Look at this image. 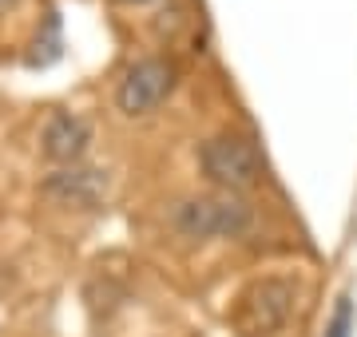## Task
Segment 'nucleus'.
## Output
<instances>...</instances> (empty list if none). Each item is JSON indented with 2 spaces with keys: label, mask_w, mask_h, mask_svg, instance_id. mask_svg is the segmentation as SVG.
<instances>
[{
  "label": "nucleus",
  "mask_w": 357,
  "mask_h": 337,
  "mask_svg": "<svg viewBox=\"0 0 357 337\" xmlns=\"http://www.w3.org/2000/svg\"><path fill=\"white\" fill-rule=\"evenodd\" d=\"M16 0H0V13H4V8H13Z\"/></svg>",
  "instance_id": "obj_8"
},
{
  "label": "nucleus",
  "mask_w": 357,
  "mask_h": 337,
  "mask_svg": "<svg viewBox=\"0 0 357 337\" xmlns=\"http://www.w3.org/2000/svg\"><path fill=\"white\" fill-rule=\"evenodd\" d=\"M175 64L171 60H139V64H131L119 79V88H115V107L123 111V116H147L155 107L163 104L167 95L175 91Z\"/></svg>",
  "instance_id": "obj_4"
},
{
  "label": "nucleus",
  "mask_w": 357,
  "mask_h": 337,
  "mask_svg": "<svg viewBox=\"0 0 357 337\" xmlns=\"http://www.w3.org/2000/svg\"><path fill=\"white\" fill-rule=\"evenodd\" d=\"M294 306H298V285L274 274V278H258L246 285L230 318L243 337H274L294 318Z\"/></svg>",
  "instance_id": "obj_2"
},
{
  "label": "nucleus",
  "mask_w": 357,
  "mask_h": 337,
  "mask_svg": "<svg viewBox=\"0 0 357 337\" xmlns=\"http://www.w3.org/2000/svg\"><path fill=\"white\" fill-rule=\"evenodd\" d=\"M199 167L218 191H246L262 179V155L255 139H246L238 131H218L199 147Z\"/></svg>",
  "instance_id": "obj_3"
},
{
  "label": "nucleus",
  "mask_w": 357,
  "mask_h": 337,
  "mask_svg": "<svg viewBox=\"0 0 357 337\" xmlns=\"http://www.w3.org/2000/svg\"><path fill=\"white\" fill-rule=\"evenodd\" d=\"M44 191L52 198L68 203V207H100L103 195H107V175L91 167H64L56 175H48Z\"/></svg>",
  "instance_id": "obj_6"
},
{
  "label": "nucleus",
  "mask_w": 357,
  "mask_h": 337,
  "mask_svg": "<svg viewBox=\"0 0 357 337\" xmlns=\"http://www.w3.org/2000/svg\"><path fill=\"white\" fill-rule=\"evenodd\" d=\"M255 210L234 191H211V195H191L171 210V226L187 242H211V238H238L250 230Z\"/></svg>",
  "instance_id": "obj_1"
},
{
  "label": "nucleus",
  "mask_w": 357,
  "mask_h": 337,
  "mask_svg": "<svg viewBox=\"0 0 357 337\" xmlns=\"http://www.w3.org/2000/svg\"><path fill=\"white\" fill-rule=\"evenodd\" d=\"M40 143H44V155L52 163L76 167L91 147V123L76 111H52L44 131H40Z\"/></svg>",
  "instance_id": "obj_5"
},
{
  "label": "nucleus",
  "mask_w": 357,
  "mask_h": 337,
  "mask_svg": "<svg viewBox=\"0 0 357 337\" xmlns=\"http://www.w3.org/2000/svg\"><path fill=\"white\" fill-rule=\"evenodd\" d=\"M354 298L349 294H342L337 298V306H333L330 322H326V337H354Z\"/></svg>",
  "instance_id": "obj_7"
},
{
  "label": "nucleus",
  "mask_w": 357,
  "mask_h": 337,
  "mask_svg": "<svg viewBox=\"0 0 357 337\" xmlns=\"http://www.w3.org/2000/svg\"><path fill=\"white\" fill-rule=\"evenodd\" d=\"M131 4H143V0H131Z\"/></svg>",
  "instance_id": "obj_9"
}]
</instances>
